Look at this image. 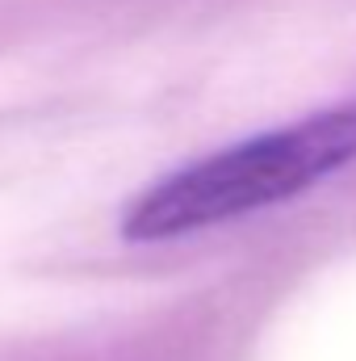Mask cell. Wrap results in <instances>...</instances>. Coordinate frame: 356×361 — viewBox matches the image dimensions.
Listing matches in <instances>:
<instances>
[{
	"label": "cell",
	"mask_w": 356,
	"mask_h": 361,
	"mask_svg": "<svg viewBox=\"0 0 356 361\" xmlns=\"http://www.w3.org/2000/svg\"><path fill=\"white\" fill-rule=\"evenodd\" d=\"M348 160H356V105H336L164 177L126 210L122 235L139 244L189 235L285 202Z\"/></svg>",
	"instance_id": "1"
}]
</instances>
